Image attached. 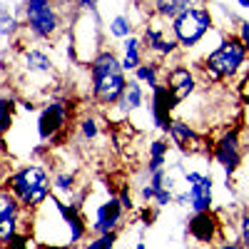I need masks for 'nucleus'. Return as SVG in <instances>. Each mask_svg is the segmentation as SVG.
Returning <instances> with one entry per match:
<instances>
[{
    "label": "nucleus",
    "instance_id": "f257e3e1",
    "mask_svg": "<svg viewBox=\"0 0 249 249\" xmlns=\"http://www.w3.org/2000/svg\"><path fill=\"white\" fill-rule=\"evenodd\" d=\"M90 82L92 100L100 107H112L120 100L124 85H127V77H124V68L115 53L105 50L90 62Z\"/></svg>",
    "mask_w": 249,
    "mask_h": 249
},
{
    "label": "nucleus",
    "instance_id": "f03ea898",
    "mask_svg": "<svg viewBox=\"0 0 249 249\" xmlns=\"http://www.w3.org/2000/svg\"><path fill=\"white\" fill-rule=\"evenodd\" d=\"M247 48L242 45L239 35H227L222 43L217 45V50H212L210 55L204 57V65H202V72L207 77V82H217L227 80V77H234L247 62Z\"/></svg>",
    "mask_w": 249,
    "mask_h": 249
},
{
    "label": "nucleus",
    "instance_id": "7ed1b4c3",
    "mask_svg": "<svg viewBox=\"0 0 249 249\" xmlns=\"http://www.w3.org/2000/svg\"><path fill=\"white\" fill-rule=\"evenodd\" d=\"M8 190L20 199L23 204V210H35L40 207L48 197H50V177L43 167H37V164H28V167L18 170L8 177Z\"/></svg>",
    "mask_w": 249,
    "mask_h": 249
},
{
    "label": "nucleus",
    "instance_id": "20e7f679",
    "mask_svg": "<svg viewBox=\"0 0 249 249\" xmlns=\"http://www.w3.org/2000/svg\"><path fill=\"white\" fill-rule=\"evenodd\" d=\"M210 30H212V13H210V8L197 5V3L192 8L182 10L172 20V35L179 43V48H184V50L197 48Z\"/></svg>",
    "mask_w": 249,
    "mask_h": 249
},
{
    "label": "nucleus",
    "instance_id": "39448f33",
    "mask_svg": "<svg viewBox=\"0 0 249 249\" xmlns=\"http://www.w3.org/2000/svg\"><path fill=\"white\" fill-rule=\"evenodd\" d=\"M25 18L28 28L35 37L50 40L60 33V13L53 0H25Z\"/></svg>",
    "mask_w": 249,
    "mask_h": 249
},
{
    "label": "nucleus",
    "instance_id": "423d86ee",
    "mask_svg": "<svg viewBox=\"0 0 249 249\" xmlns=\"http://www.w3.org/2000/svg\"><path fill=\"white\" fill-rule=\"evenodd\" d=\"M239 132H242V127H230L212 147V157L227 172V179L232 175H237V170L242 167V137H239Z\"/></svg>",
    "mask_w": 249,
    "mask_h": 249
},
{
    "label": "nucleus",
    "instance_id": "0eeeda50",
    "mask_svg": "<svg viewBox=\"0 0 249 249\" xmlns=\"http://www.w3.org/2000/svg\"><path fill=\"white\" fill-rule=\"evenodd\" d=\"M167 135H170L175 147L184 155H212L214 144H210V137L199 135L192 124H187L184 120H172Z\"/></svg>",
    "mask_w": 249,
    "mask_h": 249
},
{
    "label": "nucleus",
    "instance_id": "6e6552de",
    "mask_svg": "<svg viewBox=\"0 0 249 249\" xmlns=\"http://www.w3.org/2000/svg\"><path fill=\"white\" fill-rule=\"evenodd\" d=\"M68 120H70L68 102H62V100L48 102V105L43 107V112H40V117H37V135H40V140L55 142L60 135H65Z\"/></svg>",
    "mask_w": 249,
    "mask_h": 249
},
{
    "label": "nucleus",
    "instance_id": "1a4fd4ad",
    "mask_svg": "<svg viewBox=\"0 0 249 249\" xmlns=\"http://www.w3.org/2000/svg\"><path fill=\"white\" fill-rule=\"evenodd\" d=\"M187 234H190L199 247L212 249L222 239V222L212 210L210 212H195V217L187 222Z\"/></svg>",
    "mask_w": 249,
    "mask_h": 249
},
{
    "label": "nucleus",
    "instance_id": "9d476101",
    "mask_svg": "<svg viewBox=\"0 0 249 249\" xmlns=\"http://www.w3.org/2000/svg\"><path fill=\"white\" fill-rule=\"evenodd\" d=\"M187 182V195H190V207L195 212H210L214 202V182L212 175H199V172H184Z\"/></svg>",
    "mask_w": 249,
    "mask_h": 249
},
{
    "label": "nucleus",
    "instance_id": "9b49d317",
    "mask_svg": "<svg viewBox=\"0 0 249 249\" xmlns=\"http://www.w3.org/2000/svg\"><path fill=\"white\" fill-rule=\"evenodd\" d=\"M177 110V100L172 97V92L167 90V85H160L152 90V100H150V115H152V124L162 132H170L172 124V115Z\"/></svg>",
    "mask_w": 249,
    "mask_h": 249
},
{
    "label": "nucleus",
    "instance_id": "f8f14e48",
    "mask_svg": "<svg viewBox=\"0 0 249 249\" xmlns=\"http://www.w3.org/2000/svg\"><path fill=\"white\" fill-rule=\"evenodd\" d=\"M164 85H167V90L177 100V105H182L187 97L195 95L197 77H195V72L187 68V65H175V68L167 70V80H164Z\"/></svg>",
    "mask_w": 249,
    "mask_h": 249
},
{
    "label": "nucleus",
    "instance_id": "ddd939ff",
    "mask_svg": "<svg viewBox=\"0 0 249 249\" xmlns=\"http://www.w3.org/2000/svg\"><path fill=\"white\" fill-rule=\"evenodd\" d=\"M124 217V207L117 197H110L102 204H97V214H95V224H92V232L95 234H105V232H117L120 230V222Z\"/></svg>",
    "mask_w": 249,
    "mask_h": 249
},
{
    "label": "nucleus",
    "instance_id": "4468645a",
    "mask_svg": "<svg viewBox=\"0 0 249 249\" xmlns=\"http://www.w3.org/2000/svg\"><path fill=\"white\" fill-rule=\"evenodd\" d=\"M50 199H53V204H55V210L60 212L62 222L68 224V244L82 242V239H85V234H88V224H85V219L80 217L77 204H65V202H60V199H55V197H50Z\"/></svg>",
    "mask_w": 249,
    "mask_h": 249
},
{
    "label": "nucleus",
    "instance_id": "2eb2a0df",
    "mask_svg": "<svg viewBox=\"0 0 249 249\" xmlns=\"http://www.w3.org/2000/svg\"><path fill=\"white\" fill-rule=\"evenodd\" d=\"M144 45H147V50L157 57H172L179 50V43L175 37L164 35L162 25H147V30H144Z\"/></svg>",
    "mask_w": 249,
    "mask_h": 249
},
{
    "label": "nucleus",
    "instance_id": "dca6fc26",
    "mask_svg": "<svg viewBox=\"0 0 249 249\" xmlns=\"http://www.w3.org/2000/svg\"><path fill=\"white\" fill-rule=\"evenodd\" d=\"M142 100H144L142 82L127 80V85H124V90H122V95H120V100L115 102V105H117V110H120L122 115H130V112H135V110L142 107Z\"/></svg>",
    "mask_w": 249,
    "mask_h": 249
},
{
    "label": "nucleus",
    "instance_id": "f3484780",
    "mask_svg": "<svg viewBox=\"0 0 249 249\" xmlns=\"http://www.w3.org/2000/svg\"><path fill=\"white\" fill-rule=\"evenodd\" d=\"M23 70L28 75H50L53 72V60H50L48 53L37 50V48L23 50Z\"/></svg>",
    "mask_w": 249,
    "mask_h": 249
},
{
    "label": "nucleus",
    "instance_id": "a211bd4d",
    "mask_svg": "<svg viewBox=\"0 0 249 249\" xmlns=\"http://www.w3.org/2000/svg\"><path fill=\"white\" fill-rule=\"evenodd\" d=\"M195 3H199V0H152L155 5V13L164 20H175L182 10L192 8Z\"/></svg>",
    "mask_w": 249,
    "mask_h": 249
},
{
    "label": "nucleus",
    "instance_id": "6ab92c4d",
    "mask_svg": "<svg viewBox=\"0 0 249 249\" xmlns=\"http://www.w3.org/2000/svg\"><path fill=\"white\" fill-rule=\"evenodd\" d=\"M170 152V142L167 140H152L150 142V162H147V172H155V170H162L164 167V157Z\"/></svg>",
    "mask_w": 249,
    "mask_h": 249
},
{
    "label": "nucleus",
    "instance_id": "aec40b11",
    "mask_svg": "<svg viewBox=\"0 0 249 249\" xmlns=\"http://www.w3.org/2000/svg\"><path fill=\"white\" fill-rule=\"evenodd\" d=\"M124 70H137L142 65V55H140V40L137 37H124V57L120 60Z\"/></svg>",
    "mask_w": 249,
    "mask_h": 249
},
{
    "label": "nucleus",
    "instance_id": "412c9836",
    "mask_svg": "<svg viewBox=\"0 0 249 249\" xmlns=\"http://www.w3.org/2000/svg\"><path fill=\"white\" fill-rule=\"evenodd\" d=\"M20 212H23V204H20V199L8 190H0V219L5 217H20Z\"/></svg>",
    "mask_w": 249,
    "mask_h": 249
},
{
    "label": "nucleus",
    "instance_id": "4be33fe9",
    "mask_svg": "<svg viewBox=\"0 0 249 249\" xmlns=\"http://www.w3.org/2000/svg\"><path fill=\"white\" fill-rule=\"evenodd\" d=\"M135 80L142 85H150V90H155L160 85V65L157 62H142L135 70Z\"/></svg>",
    "mask_w": 249,
    "mask_h": 249
},
{
    "label": "nucleus",
    "instance_id": "5701e85b",
    "mask_svg": "<svg viewBox=\"0 0 249 249\" xmlns=\"http://www.w3.org/2000/svg\"><path fill=\"white\" fill-rule=\"evenodd\" d=\"M18 30V20L13 15V10L8 5H0V45L10 43L13 33Z\"/></svg>",
    "mask_w": 249,
    "mask_h": 249
},
{
    "label": "nucleus",
    "instance_id": "b1692460",
    "mask_svg": "<svg viewBox=\"0 0 249 249\" xmlns=\"http://www.w3.org/2000/svg\"><path fill=\"white\" fill-rule=\"evenodd\" d=\"M13 112H15L13 100L0 97V135H5L13 127Z\"/></svg>",
    "mask_w": 249,
    "mask_h": 249
},
{
    "label": "nucleus",
    "instance_id": "393cba45",
    "mask_svg": "<svg viewBox=\"0 0 249 249\" xmlns=\"http://www.w3.org/2000/svg\"><path fill=\"white\" fill-rule=\"evenodd\" d=\"M110 35H112V37H120V40L130 37V35H132V25H130V20L124 18V15L112 18V20H110Z\"/></svg>",
    "mask_w": 249,
    "mask_h": 249
},
{
    "label": "nucleus",
    "instance_id": "a878e982",
    "mask_svg": "<svg viewBox=\"0 0 249 249\" xmlns=\"http://www.w3.org/2000/svg\"><path fill=\"white\" fill-rule=\"evenodd\" d=\"M117 242V232H105V234H97L95 239H90L82 249H115Z\"/></svg>",
    "mask_w": 249,
    "mask_h": 249
},
{
    "label": "nucleus",
    "instance_id": "bb28decb",
    "mask_svg": "<svg viewBox=\"0 0 249 249\" xmlns=\"http://www.w3.org/2000/svg\"><path fill=\"white\" fill-rule=\"evenodd\" d=\"M18 219L20 217H5V219H0V237H3V242H8L13 234H18Z\"/></svg>",
    "mask_w": 249,
    "mask_h": 249
},
{
    "label": "nucleus",
    "instance_id": "cd10ccee",
    "mask_svg": "<svg viewBox=\"0 0 249 249\" xmlns=\"http://www.w3.org/2000/svg\"><path fill=\"white\" fill-rule=\"evenodd\" d=\"M5 249H33V239L28 234H23V232H18V234H13L5 242Z\"/></svg>",
    "mask_w": 249,
    "mask_h": 249
},
{
    "label": "nucleus",
    "instance_id": "c85d7f7f",
    "mask_svg": "<svg viewBox=\"0 0 249 249\" xmlns=\"http://www.w3.org/2000/svg\"><path fill=\"white\" fill-rule=\"evenodd\" d=\"M80 130H82V137H85V140H95L97 137V120L95 117L80 120Z\"/></svg>",
    "mask_w": 249,
    "mask_h": 249
},
{
    "label": "nucleus",
    "instance_id": "c756f323",
    "mask_svg": "<svg viewBox=\"0 0 249 249\" xmlns=\"http://www.w3.org/2000/svg\"><path fill=\"white\" fill-rule=\"evenodd\" d=\"M53 184L57 187L60 192H70L72 187H75V177H72V175H68V172H62V175H57V177L53 179Z\"/></svg>",
    "mask_w": 249,
    "mask_h": 249
},
{
    "label": "nucleus",
    "instance_id": "7c9ffc66",
    "mask_svg": "<svg viewBox=\"0 0 249 249\" xmlns=\"http://www.w3.org/2000/svg\"><path fill=\"white\" fill-rule=\"evenodd\" d=\"M239 242L249 249V212L239 217Z\"/></svg>",
    "mask_w": 249,
    "mask_h": 249
},
{
    "label": "nucleus",
    "instance_id": "2f4dec72",
    "mask_svg": "<svg viewBox=\"0 0 249 249\" xmlns=\"http://www.w3.org/2000/svg\"><path fill=\"white\" fill-rule=\"evenodd\" d=\"M239 40H242V45L247 48V55H249V20H242L239 23Z\"/></svg>",
    "mask_w": 249,
    "mask_h": 249
},
{
    "label": "nucleus",
    "instance_id": "473e14b6",
    "mask_svg": "<svg viewBox=\"0 0 249 249\" xmlns=\"http://www.w3.org/2000/svg\"><path fill=\"white\" fill-rule=\"evenodd\" d=\"M212 249H247L242 242H230V239H224V242H219L217 247H212Z\"/></svg>",
    "mask_w": 249,
    "mask_h": 249
},
{
    "label": "nucleus",
    "instance_id": "72a5a7b5",
    "mask_svg": "<svg viewBox=\"0 0 249 249\" xmlns=\"http://www.w3.org/2000/svg\"><path fill=\"white\" fill-rule=\"evenodd\" d=\"M142 219H144V224H152V219H155V212L150 210V207H144V210H142Z\"/></svg>",
    "mask_w": 249,
    "mask_h": 249
},
{
    "label": "nucleus",
    "instance_id": "f704fd0d",
    "mask_svg": "<svg viewBox=\"0 0 249 249\" xmlns=\"http://www.w3.org/2000/svg\"><path fill=\"white\" fill-rule=\"evenodd\" d=\"M80 10H95V0H77Z\"/></svg>",
    "mask_w": 249,
    "mask_h": 249
},
{
    "label": "nucleus",
    "instance_id": "c9c22d12",
    "mask_svg": "<svg viewBox=\"0 0 249 249\" xmlns=\"http://www.w3.org/2000/svg\"><path fill=\"white\" fill-rule=\"evenodd\" d=\"M40 249H72V244H43Z\"/></svg>",
    "mask_w": 249,
    "mask_h": 249
},
{
    "label": "nucleus",
    "instance_id": "e433bc0d",
    "mask_svg": "<svg viewBox=\"0 0 249 249\" xmlns=\"http://www.w3.org/2000/svg\"><path fill=\"white\" fill-rule=\"evenodd\" d=\"M237 5L244 8V10H249V0H237Z\"/></svg>",
    "mask_w": 249,
    "mask_h": 249
},
{
    "label": "nucleus",
    "instance_id": "4c0bfd02",
    "mask_svg": "<svg viewBox=\"0 0 249 249\" xmlns=\"http://www.w3.org/2000/svg\"><path fill=\"white\" fill-rule=\"evenodd\" d=\"M135 249H147V244H144V242H137V244H135Z\"/></svg>",
    "mask_w": 249,
    "mask_h": 249
},
{
    "label": "nucleus",
    "instance_id": "58836bf2",
    "mask_svg": "<svg viewBox=\"0 0 249 249\" xmlns=\"http://www.w3.org/2000/svg\"><path fill=\"white\" fill-rule=\"evenodd\" d=\"M247 147H249V130H247Z\"/></svg>",
    "mask_w": 249,
    "mask_h": 249
},
{
    "label": "nucleus",
    "instance_id": "ea45409f",
    "mask_svg": "<svg viewBox=\"0 0 249 249\" xmlns=\"http://www.w3.org/2000/svg\"><path fill=\"white\" fill-rule=\"evenodd\" d=\"M199 3H212V0H199Z\"/></svg>",
    "mask_w": 249,
    "mask_h": 249
},
{
    "label": "nucleus",
    "instance_id": "a19ab883",
    "mask_svg": "<svg viewBox=\"0 0 249 249\" xmlns=\"http://www.w3.org/2000/svg\"><path fill=\"white\" fill-rule=\"evenodd\" d=\"M0 249H3V237H0Z\"/></svg>",
    "mask_w": 249,
    "mask_h": 249
}]
</instances>
